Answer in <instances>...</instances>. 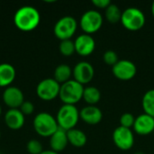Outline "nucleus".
Instances as JSON below:
<instances>
[{
    "label": "nucleus",
    "instance_id": "f257e3e1",
    "mask_svg": "<svg viewBox=\"0 0 154 154\" xmlns=\"http://www.w3.org/2000/svg\"><path fill=\"white\" fill-rule=\"evenodd\" d=\"M41 21L39 11L32 5L20 7L14 15V23L22 32H32L35 30Z\"/></svg>",
    "mask_w": 154,
    "mask_h": 154
},
{
    "label": "nucleus",
    "instance_id": "f03ea898",
    "mask_svg": "<svg viewBox=\"0 0 154 154\" xmlns=\"http://www.w3.org/2000/svg\"><path fill=\"white\" fill-rule=\"evenodd\" d=\"M84 86L75 79H70L60 85L59 97L65 105H76L83 98Z\"/></svg>",
    "mask_w": 154,
    "mask_h": 154
},
{
    "label": "nucleus",
    "instance_id": "7ed1b4c3",
    "mask_svg": "<svg viewBox=\"0 0 154 154\" xmlns=\"http://www.w3.org/2000/svg\"><path fill=\"white\" fill-rule=\"evenodd\" d=\"M32 125L36 134L42 137H51L59 129L56 117L47 112L37 114L33 118Z\"/></svg>",
    "mask_w": 154,
    "mask_h": 154
},
{
    "label": "nucleus",
    "instance_id": "20e7f679",
    "mask_svg": "<svg viewBox=\"0 0 154 154\" xmlns=\"http://www.w3.org/2000/svg\"><path fill=\"white\" fill-rule=\"evenodd\" d=\"M121 23L128 31L136 32L141 30L146 22L144 13L135 6H129L122 12Z\"/></svg>",
    "mask_w": 154,
    "mask_h": 154
},
{
    "label": "nucleus",
    "instance_id": "39448f33",
    "mask_svg": "<svg viewBox=\"0 0 154 154\" xmlns=\"http://www.w3.org/2000/svg\"><path fill=\"white\" fill-rule=\"evenodd\" d=\"M79 111L74 105L63 104L57 112L56 120L60 128L69 131L76 127L79 120Z\"/></svg>",
    "mask_w": 154,
    "mask_h": 154
},
{
    "label": "nucleus",
    "instance_id": "423d86ee",
    "mask_svg": "<svg viewBox=\"0 0 154 154\" xmlns=\"http://www.w3.org/2000/svg\"><path fill=\"white\" fill-rule=\"evenodd\" d=\"M78 29V21L71 15H65L60 18L53 27L54 35L60 41L69 40Z\"/></svg>",
    "mask_w": 154,
    "mask_h": 154
},
{
    "label": "nucleus",
    "instance_id": "0eeeda50",
    "mask_svg": "<svg viewBox=\"0 0 154 154\" xmlns=\"http://www.w3.org/2000/svg\"><path fill=\"white\" fill-rule=\"evenodd\" d=\"M103 25V15L96 9L86 11L80 17L79 26L85 33L92 34L100 30Z\"/></svg>",
    "mask_w": 154,
    "mask_h": 154
},
{
    "label": "nucleus",
    "instance_id": "6e6552de",
    "mask_svg": "<svg viewBox=\"0 0 154 154\" xmlns=\"http://www.w3.org/2000/svg\"><path fill=\"white\" fill-rule=\"evenodd\" d=\"M60 84L53 78H47L39 82L36 87V94L43 101H51L59 97Z\"/></svg>",
    "mask_w": 154,
    "mask_h": 154
},
{
    "label": "nucleus",
    "instance_id": "1a4fd4ad",
    "mask_svg": "<svg viewBox=\"0 0 154 154\" xmlns=\"http://www.w3.org/2000/svg\"><path fill=\"white\" fill-rule=\"evenodd\" d=\"M113 142L115 145L122 151L130 150L134 144L133 130L121 125L117 126L113 132Z\"/></svg>",
    "mask_w": 154,
    "mask_h": 154
},
{
    "label": "nucleus",
    "instance_id": "9d476101",
    "mask_svg": "<svg viewBox=\"0 0 154 154\" xmlns=\"http://www.w3.org/2000/svg\"><path fill=\"white\" fill-rule=\"evenodd\" d=\"M112 72L116 79L127 81L134 78L137 72V68L132 60H119L112 67Z\"/></svg>",
    "mask_w": 154,
    "mask_h": 154
},
{
    "label": "nucleus",
    "instance_id": "9b49d317",
    "mask_svg": "<svg viewBox=\"0 0 154 154\" xmlns=\"http://www.w3.org/2000/svg\"><path fill=\"white\" fill-rule=\"evenodd\" d=\"M94 75L95 69L93 65L86 60L78 62L72 69V76L74 78L73 79L82 85L89 83L93 79Z\"/></svg>",
    "mask_w": 154,
    "mask_h": 154
},
{
    "label": "nucleus",
    "instance_id": "f8f14e48",
    "mask_svg": "<svg viewBox=\"0 0 154 154\" xmlns=\"http://www.w3.org/2000/svg\"><path fill=\"white\" fill-rule=\"evenodd\" d=\"M2 99L9 109H19L22 104L25 101L23 91L14 86L5 88L2 95Z\"/></svg>",
    "mask_w": 154,
    "mask_h": 154
},
{
    "label": "nucleus",
    "instance_id": "ddd939ff",
    "mask_svg": "<svg viewBox=\"0 0 154 154\" xmlns=\"http://www.w3.org/2000/svg\"><path fill=\"white\" fill-rule=\"evenodd\" d=\"M75 50L80 56H88L93 53L96 49L95 39L88 33H82L79 35L75 41Z\"/></svg>",
    "mask_w": 154,
    "mask_h": 154
},
{
    "label": "nucleus",
    "instance_id": "4468645a",
    "mask_svg": "<svg viewBox=\"0 0 154 154\" xmlns=\"http://www.w3.org/2000/svg\"><path fill=\"white\" fill-rule=\"evenodd\" d=\"M134 130L137 134L148 135L154 131V117L143 113L135 117Z\"/></svg>",
    "mask_w": 154,
    "mask_h": 154
},
{
    "label": "nucleus",
    "instance_id": "2eb2a0df",
    "mask_svg": "<svg viewBox=\"0 0 154 154\" xmlns=\"http://www.w3.org/2000/svg\"><path fill=\"white\" fill-rule=\"evenodd\" d=\"M79 117L90 125H97L103 118V113L97 106H87L79 111Z\"/></svg>",
    "mask_w": 154,
    "mask_h": 154
},
{
    "label": "nucleus",
    "instance_id": "dca6fc26",
    "mask_svg": "<svg viewBox=\"0 0 154 154\" xmlns=\"http://www.w3.org/2000/svg\"><path fill=\"white\" fill-rule=\"evenodd\" d=\"M25 123V116L20 109H8L5 114V124L11 130L21 129Z\"/></svg>",
    "mask_w": 154,
    "mask_h": 154
},
{
    "label": "nucleus",
    "instance_id": "f3484780",
    "mask_svg": "<svg viewBox=\"0 0 154 154\" xmlns=\"http://www.w3.org/2000/svg\"><path fill=\"white\" fill-rule=\"evenodd\" d=\"M69 144L68 136H67V131L61 129L59 127V129L50 137V146L51 150L60 152L66 149V147Z\"/></svg>",
    "mask_w": 154,
    "mask_h": 154
},
{
    "label": "nucleus",
    "instance_id": "a211bd4d",
    "mask_svg": "<svg viewBox=\"0 0 154 154\" xmlns=\"http://www.w3.org/2000/svg\"><path fill=\"white\" fill-rule=\"evenodd\" d=\"M16 71L9 63L0 64V88H8L15 79Z\"/></svg>",
    "mask_w": 154,
    "mask_h": 154
},
{
    "label": "nucleus",
    "instance_id": "6ab92c4d",
    "mask_svg": "<svg viewBox=\"0 0 154 154\" xmlns=\"http://www.w3.org/2000/svg\"><path fill=\"white\" fill-rule=\"evenodd\" d=\"M67 136H68L69 143L76 148L84 147L88 142L86 134L83 131L77 128H73L67 131Z\"/></svg>",
    "mask_w": 154,
    "mask_h": 154
},
{
    "label": "nucleus",
    "instance_id": "aec40b11",
    "mask_svg": "<svg viewBox=\"0 0 154 154\" xmlns=\"http://www.w3.org/2000/svg\"><path fill=\"white\" fill-rule=\"evenodd\" d=\"M72 76V69L68 64H60L54 70L53 79L60 85L70 80Z\"/></svg>",
    "mask_w": 154,
    "mask_h": 154
},
{
    "label": "nucleus",
    "instance_id": "412c9836",
    "mask_svg": "<svg viewBox=\"0 0 154 154\" xmlns=\"http://www.w3.org/2000/svg\"><path fill=\"white\" fill-rule=\"evenodd\" d=\"M101 98V93L98 88L93 86L84 88L83 99L88 106H96Z\"/></svg>",
    "mask_w": 154,
    "mask_h": 154
},
{
    "label": "nucleus",
    "instance_id": "4be33fe9",
    "mask_svg": "<svg viewBox=\"0 0 154 154\" xmlns=\"http://www.w3.org/2000/svg\"><path fill=\"white\" fill-rule=\"evenodd\" d=\"M122 11L116 4H110L105 9V17L111 23H116L121 21Z\"/></svg>",
    "mask_w": 154,
    "mask_h": 154
},
{
    "label": "nucleus",
    "instance_id": "5701e85b",
    "mask_svg": "<svg viewBox=\"0 0 154 154\" xmlns=\"http://www.w3.org/2000/svg\"><path fill=\"white\" fill-rule=\"evenodd\" d=\"M142 106L145 114L154 117V89H149L144 93Z\"/></svg>",
    "mask_w": 154,
    "mask_h": 154
},
{
    "label": "nucleus",
    "instance_id": "b1692460",
    "mask_svg": "<svg viewBox=\"0 0 154 154\" xmlns=\"http://www.w3.org/2000/svg\"><path fill=\"white\" fill-rule=\"evenodd\" d=\"M59 50L63 56H67V57L71 56L74 52H76L74 41H72L71 39L60 41Z\"/></svg>",
    "mask_w": 154,
    "mask_h": 154
},
{
    "label": "nucleus",
    "instance_id": "393cba45",
    "mask_svg": "<svg viewBox=\"0 0 154 154\" xmlns=\"http://www.w3.org/2000/svg\"><path fill=\"white\" fill-rule=\"evenodd\" d=\"M26 150L30 154H41L43 151V148L40 141L32 139L27 143Z\"/></svg>",
    "mask_w": 154,
    "mask_h": 154
},
{
    "label": "nucleus",
    "instance_id": "a878e982",
    "mask_svg": "<svg viewBox=\"0 0 154 154\" xmlns=\"http://www.w3.org/2000/svg\"><path fill=\"white\" fill-rule=\"evenodd\" d=\"M103 60L106 64L113 67L119 60V57H118V54L115 51L107 50L103 54Z\"/></svg>",
    "mask_w": 154,
    "mask_h": 154
},
{
    "label": "nucleus",
    "instance_id": "bb28decb",
    "mask_svg": "<svg viewBox=\"0 0 154 154\" xmlns=\"http://www.w3.org/2000/svg\"><path fill=\"white\" fill-rule=\"evenodd\" d=\"M120 125L126 127V128H132L134 127V122H135V117L132 113H124L120 116Z\"/></svg>",
    "mask_w": 154,
    "mask_h": 154
},
{
    "label": "nucleus",
    "instance_id": "cd10ccee",
    "mask_svg": "<svg viewBox=\"0 0 154 154\" xmlns=\"http://www.w3.org/2000/svg\"><path fill=\"white\" fill-rule=\"evenodd\" d=\"M20 111L25 116H30L33 113L34 111V106L31 101H24L22 106H20Z\"/></svg>",
    "mask_w": 154,
    "mask_h": 154
},
{
    "label": "nucleus",
    "instance_id": "c85d7f7f",
    "mask_svg": "<svg viewBox=\"0 0 154 154\" xmlns=\"http://www.w3.org/2000/svg\"><path fill=\"white\" fill-rule=\"evenodd\" d=\"M92 4L97 8L106 9L111 4V1L110 0H93Z\"/></svg>",
    "mask_w": 154,
    "mask_h": 154
},
{
    "label": "nucleus",
    "instance_id": "c756f323",
    "mask_svg": "<svg viewBox=\"0 0 154 154\" xmlns=\"http://www.w3.org/2000/svg\"><path fill=\"white\" fill-rule=\"evenodd\" d=\"M41 154H59L58 152L52 151V150H45V151H42V152Z\"/></svg>",
    "mask_w": 154,
    "mask_h": 154
},
{
    "label": "nucleus",
    "instance_id": "7c9ffc66",
    "mask_svg": "<svg viewBox=\"0 0 154 154\" xmlns=\"http://www.w3.org/2000/svg\"><path fill=\"white\" fill-rule=\"evenodd\" d=\"M151 11H152V16H153V17H154V1H153V2H152V4Z\"/></svg>",
    "mask_w": 154,
    "mask_h": 154
},
{
    "label": "nucleus",
    "instance_id": "2f4dec72",
    "mask_svg": "<svg viewBox=\"0 0 154 154\" xmlns=\"http://www.w3.org/2000/svg\"><path fill=\"white\" fill-rule=\"evenodd\" d=\"M134 154H145L144 152H136Z\"/></svg>",
    "mask_w": 154,
    "mask_h": 154
},
{
    "label": "nucleus",
    "instance_id": "473e14b6",
    "mask_svg": "<svg viewBox=\"0 0 154 154\" xmlns=\"http://www.w3.org/2000/svg\"><path fill=\"white\" fill-rule=\"evenodd\" d=\"M1 114H2V108H1V106H0V116H1Z\"/></svg>",
    "mask_w": 154,
    "mask_h": 154
},
{
    "label": "nucleus",
    "instance_id": "72a5a7b5",
    "mask_svg": "<svg viewBox=\"0 0 154 154\" xmlns=\"http://www.w3.org/2000/svg\"><path fill=\"white\" fill-rule=\"evenodd\" d=\"M0 139H1V131H0Z\"/></svg>",
    "mask_w": 154,
    "mask_h": 154
},
{
    "label": "nucleus",
    "instance_id": "f704fd0d",
    "mask_svg": "<svg viewBox=\"0 0 154 154\" xmlns=\"http://www.w3.org/2000/svg\"><path fill=\"white\" fill-rule=\"evenodd\" d=\"M0 154H2V153H0Z\"/></svg>",
    "mask_w": 154,
    "mask_h": 154
}]
</instances>
